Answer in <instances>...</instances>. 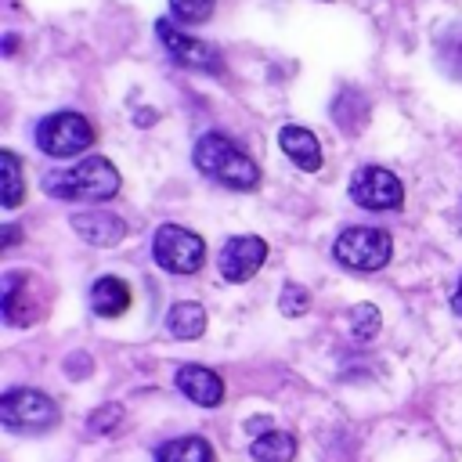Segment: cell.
I'll list each match as a JSON object with an SVG mask.
<instances>
[{
    "mask_svg": "<svg viewBox=\"0 0 462 462\" xmlns=\"http://www.w3.org/2000/svg\"><path fill=\"white\" fill-rule=\"evenodd\" d=\"M191 162H195V170L202 177H209L220 188H231V191H253V188H260V166L253 162V155L242 152L220 130H209V134H202L195 141Z\"/></svg>",
    "mask_w": 462,
    "mask_h": 462,
    "instance_id": "cell-1",
    "label": "cell"
},
{
    "mask_svg": "<svg viewBox=\"0 0 462 462\" xmlns=\"http://www.w3.org/2000/svg\"><path fill=\"white\" fill-rule=\"evenodd\" d=\"M119 188H123V177L105 155H87L76 166L43 173V191L61 202H94L97 206V202L116 199Z\"/></svg>",
    "mask_w": 462,
    "mask_h": 462,
    "instance_id": "cell-2",
    "label": "cell"
},
{
    "mask_svg": "<svg viewBox=\"0 0 462 462\" xmlns=\"http://www.w3.org/2000/svg\"><path fill=\"white\" fill-rule=\"evenodd\" d=\"M94 126H90V119L87 116H79V112H51V116H43L40 123H36V130H32V141H36V148L43 152V155H51V159H69V155H79V152H87L90 144H94Z\"/></svg>",
    "mask_w": 462,
    "mask_h": 462,
    "instance_id": "cell-3",
    "label": "cell"
},
{
    "mask_svg": "<svg viewBox=\"0 0 462 462\" xmlns=\"http://www.w3.org/2000/svg\"><path fill=\"white\" fill-rule=\"evenodd\" d=\"M332 256L346 271H383L393 256V238L383 227H346L336 235Z\"/></svg>",
    "mask_w": 462,
    "mask_h": 462,
    "instance_id": "cell-4",
    "label": "cell"
},
{
    "mask_svg": "<svg viewBox=\"0 0 462 462\" xmlns=\"http://www.w3.org/2000/svg\"><path fill=\"white\" fill-rule=\"evenodd\" d=\"M152 256L166 274H199L206 263V242L180 224H159L152 235Z\"/></svg>",
    "mask_w": 462,
    "mask_h": 462,
    "instance_id": "cell-5",
    "label": "cell"
},
{
    "mask_svg": "<svg viewBox=\"0 0 462 462\" xmlns=\"http://www.w3.org/2000/svg\"><path fill=\"white\" fill-rule=\"evenodd\" d=\"M61 411L58 404L32 386H14L0 397V422L14 433H47L51 426H58Z\"/></svg>",
    "mask_w": 462,
    "mask_h": 462,
    "instance_id": "cell-6",
    "label": "cell"
},
{
    "mask_svg": "<svg viewBox=\"0 0 462 462\" xmlns=\"http://www.w3.org/2000/svg\"><path fill=\"white\" fill-rule=\"evenodd\" d=\"M350 202L361 206V209H397L404 202V184L393 170L386 166H375V162H365L354 170L350 177Z\"/></svg>",
    "mask_w": 462,
    "mask_h": 462,
    "instance_id": "cell-7",
    "label": "cell"
},
{
    "mask_svg": "<svg viewBox=\"0 0 462 462\" xmlns=\"http://www.w3.org/2000/svg\"><path fill=\"white\" fill-rule=\"evenodd\" d=\"M155 36L162 40L166 54H170L177 65H184V69H199V72H220V69H224L220 51H217L213 43H202V40L188 36L184 29H177V25L166 22V18L155 25Z\"/></svg>",
    "mask_w": 462,
    "mask_h": 462,
    "instance_id": "cell-8",
    "label": "cell"
},
{
    "mask_svg": "<svg viewBox=\"0 0 462 462\" xmlns=\"http://www.w3.org/2000/svg\"><path fill=\"white\" fill-rule=\"evenodd\" d=\"M267 260V242L260 235H235L224 242L220 256H217V267H220V278L231 282V285H242L249 282Z\"/></svg>",
    "mask_w": 462,
    "mask_h": 462,
    "instance_id": "cell-9",
    "label": "cell"
},
{
    "mask_svg": "<svg viewBox=\"0 0 462 462\" xmlns=\"http://www.w3.org/2000/svg\"><path fill=\"white\" fill-rule=\"evenodd\" d=\"M69 224H72V231H76L87 245H97V249L119 245V242L126 238V220L116 217V213H105V209H83V213H72Z\"/></svg>",
    "mask_w": 462,
    "mask_h": 462,
    "instance_id": "cell-10",
    "label": "cell"
},
{
    "mask_svg": "<svg viewBox=\"0 0 462 462\" xmlns=\"http://www.w3.org/2000/svg\"><path fill=\"white\" fill-rule=\"evenodd\" d=\"M177 390L191 401V404H202V408H217L224 401V379L206 368V365H180L177 375H173Z\"/></svg>",
    "mask_w": 462,
    "mask_h": 462,
    "instance_id": "cell-11",
    "label": "cell"
},
{
    "mask_svg": "<svg viewBox=\"0 0 462 462\" xmlns=\"http://www.w3.org/2000/svg\"><path fill=\"white\" fill-rule=\"evenodd\" d=\"M278 148L289 155V162H296L303 173H318L325 155H321V144H318V134H310L307 126L300 123H285L278 130Z\"/></svg>",
    "mask_w": 462,
    "mask_h": 462,
    "instance_id": "cell-12",
    "label": "cell"
},
{
    "mask_svg": "<svg viewBox=\"0 0 462 462\" xmlns=\"http://www.w3.org/2000/svg\"><path fill=\"white\" fill-rule=\"evenodd\" d=\"M32 296H29V274L22 271H7L4 274V296H0V314L7 325H29L36 321V314L29 310Z\"/></svg>",
    "mask_w": 462,
    "mask_h": 462,
    "instance_id": "cell-13",
    "label": "cell"
},
{
    "mask_svg": "<svg viewBox=\"0 0 462 462\" xmlns=\"http://www.w3.org/2000/svg\"><path fill=\"white\" fill-rule=\"evenodd\" d=\"M130 307V285L116 274H101L90 285V310L97 318H119Z\"/></svg>",
    "mask_w": 462,
    "mask_h": 462,
    "instance_id": "cell-14",
    "label": "cell"
},
{
    "mask_svg": "<svg viewBox=\"0 0 462 462\" xmlns=\"http://www.w3.org/2000/svg\"><path fill=\"white\" fill-rule=\"evenodd\" d=\"M368 116H372V105L368 97L357 90V87H343L332 101V123L346 134H361L368 126Z\"/></svg>",
    "mask_w": 462,
    "mask_h": 462,
    "instance_id": "cell-15",
    "label": "cell"
},
{
    "mask_svg": "<svg viewBox=\"0 0 462 462\" xmlns=\"http://www.w3.org/2000/svg\"><path fill=\"white\" fill-rule=\"evenodd\" d=\"M166 332L173 339H199L206 332V307L195 300H177L166 310Z\"/></svg>",
    "mask_w": 462,
    "mask_h": 462,
    "instance_id": "cell-16",
    "label": "cell"
},
{
    "mask_svg": "<svg viewBox=\"0 0 462 462\" xmlns=\"http://www.w3.org/2000/svg\"><path fill=\"white\" fill-rule=\"evenodd\" d=\"M155 462H213V448L206 437H173L155 448Z\"/></svg>",
    "mask_w": 462,
    "mask_h": 462,
    "instance_id": "cell-17",
    "label": "cell"
},
{
    "mask_svg": "<svg viewBox=\"0 0 462 462\" xmlns=\"http://www.w3.org/2000/svg\"><path fill=\"white\" fill-rule=\"evenodd\" d=\"M25 199V177H22V159L4 148L0 152V206L4 209H18Z\"/></svg>",
    "mask_w": 462,
    "mask_h": 462,
    "instance_id": "cell-18",
    "label": "cell"
},
{
    "mask_svg": "<svg viewBox=\"0 0 462 462\" xmlns=\"http://www.w3.org/2000/svg\"><path fill=\"white\" fill-rule=\"evenodd\" d=\"M249 455L256 462H292L296 458V437L285 433V430H263L249 444Z\"/></svg>",
    "mask_w": 462,
    "mask_h": 462,
    "instance_id": "cell-19",
    "label": "cell"
},
{
    "mask_svg": "<svg viewBox=\"0 0 462 462\" xmlns=\"http://www.w3.org/2000/svg\"><path fill=\"white\" fill-rule=\"evenodd\" d=\"M437 65H440L451 79H462V22L448 25V29L437 36Z\"/></svg>",
    "mask_w": 462,
    "mask_h": 462,
    "instance_id": "cell-20",
    "label": "cell"
},
{
    "mask_svg": "<svg viewBox=\"0 0 462 462\" xmlns=\"http://www.w3.org/2000/svg\"><path fill=\"white\" fill-rule=\"evenodd\" d=\"M379 328H383V314H379V307H372V303H357V307L350 310V336H354L357 343H372V339L379 336Z\"/></svg>",
    "mask_w": 462,
    "mask_h": 462,
    "instance_id": "cell-21",
    "label": "cell"
},
{
    "mask_svg": "<svg viewBox=\"0 0 462 462\" xmlns=\"http://www.w3.org/2000/svg\"><path fill=\"white\" fill-rule=\"evenodd\" d=\"M217 0H170V11H173V22H184V25H199L213 14Z\"/></svg>",
    "mask_w": 462,
    "mask_h": 462,
    "instance_id": "cell-22",
    "label": "cell"
},
{
    "mask_svg": "<svg viewBox=\"0 0 462 462\" xmlns=\"http://www.w3.org/2000/svg\"><path fill=\"white\" fill-rule=\"evenodd\" d=\"M278 307H282V314L300 318V314H307V307H310V292H307L300 282H285L282 292H278Z\"/></svg>",
    "mask_w": 462,
    "mask_h": 462,
    "instance_id": "cell-23",
    "label": "cell"
},
{
    "mask_svg": "<svg viewBox=\"0 0 462 462\" xmlns=\"http://www.w3.org/2000/svg\"><path fill=\"white\" fill-rule=\"evenodd\" d=\"M119 419H123V408H119V404H105V408H97V411L87 419V430H90V433H112V430L119 426Z\"/></svg>",
    "mask_w": 462,
    "mask_h": 462,
    "instance_id": "cell-24",
    "label": "cell"
},
{
    "mask_svg": "<svg viewBox=\"0 0 462 462\" xmlns=\"http://www.w3.org/2000/svg\"><path fill=\"white\" fill-rule=\"evenodd\" d=\"M83 372H90V357L72 354V357H69V375H83Z\"/></svg>",
    "mask_w": 462,
    "mask_h": 462,
    "instance_id": "cell-25",
    "label": "cell"
},
{
    "mask_svg": "<svg viewBox=\"0 0 462 462\" xmlns=\"http://www.w3.org/2000/svg\"><path fill=\"white\" fill-rule=\"evenodd\" d=\"M18 238H22V231H18L14 224H7V227H4V249H11Z\"/></svg>",
    "mask_w": 462,
    "mask_h": 462,
    "instance_id": "cell-26",
    "label": "cell"
},
{
    "mask_svg": "<svg viewBox=\"0 0 462 462\" xmlns=\"http://www.w3.org/2000/svg\"><path fill=\"white\" fill-rule=\"evenodd\" d=\"M451 310L462 314V274H458V285H455V292H451Z\"/></svg>",
    "mask_w": 462,
    "mask_h": 462,
    "instance_id": "cell-27",
    "label": "cell"
},
{
    "mask_svg": "<svg viewBox=\"0 0 462 462\" xmlns=\"http://www.w3.org/2000/svg\"><path fill=\"white\" fill-rule=\"evenodd\" d=\"M14 47H18V36L7 32V36H4V54H14Z\"/></svg>",
    "mask_w": 462,
    "mask_h": 462,
    "instance_id": "cell-28",
    "label": "cell"
}]
</instances>
